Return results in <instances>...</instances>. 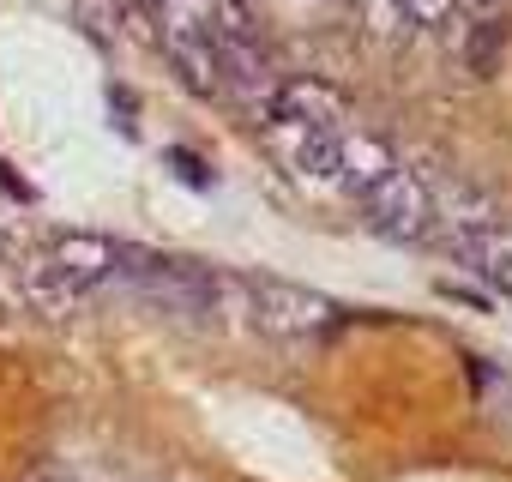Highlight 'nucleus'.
I'll return each instance as SVG.
<instances>
[{
    "instance_id": "1",
    "label": "nucleus",
    "mask_w": 512,
    "mask_h": 482,
    "mask_svg": "<svg viewBox=\"0 0 512 482\" xmlns=\"http://www.w3.org/2000/svg\"><path fill=\"white\" fill-rule=\"evenodd\" d=\"M121 260H127V248H121V241H109V235H61L55 248L25 272V290H31L37 308L67 314L85 296L121 284Z\"/></svg>"
},
{
    "instance_id": "2",
    "label": "nucleus",
    "mask_w": 512,
    "mask_h": 482,
    "mask_svg": "<svg viewBox=\"0 0 512 482\" xmlns=\"http://www.w3.org/2000/svg\"><path fill=\"white\" fill-rule=\"evenodd\" d=\"M247 308H253V326L284 344H308V338L332 332V320H338V308L308 284H253Z\"/></svg>"
},
{
    "instance_id": "3",
    "label": "nucleus",
    "mask_w": 512,
    "mask_h": 482,
    "mask_svg": "<svg viewBox=\"0 0 512 482\" xmlns=\"http://www.w3.org/2000/svg\"><path fill=\"white\" fill-rule=\"evenodd\" d=\"M362 211H368V223L380 229V235H392V241H428L434 235V199H428V175H416V169H392L386 181H374L368 193H362Z\"/></svg>"
},
{
    "instance_id": "4",
    "label": "nucleus",
    "mask_w": 512,
    "mask_h": 482,
    "mask_svg": "<svg viewBox=\"0 0 512 482\" xmlns=\"http://www.w3.org/2000/svg\"><path fill=\"white\" fill-rule=\"evenodd\" d=\"M121 284H133V296L181 308V314H205L217 302V278L187 266V260H157V254H127L121 260Z\"/></svg>"
},
{
    "instance_id": "5",
    "label": "nucleus",
    "mask_w": 512,
    "mask_h": 482,
    "mask_svg": "<svg viewBox=\"0 0 512 482\" xmlns=\"http://www.w3.org/2000/svg\"><path fill=\"white\" fill-rule=\"evenodd\" d=\"M272 121L278 127H308V133H326V127H350V109L332 85L320 79H284L278 97H272Z\"/></svg>"
},
{
    "instance_id": "6",
    "label": "nucleus",
    "mask_w": 512,
    "mask_h": 482,
    "mask_svg": "<svg viewBox=\"0 0 512 482\" xmlns=\"http://www.w3.org/2000/svg\"><path fill=\"white\" fill-rule=\"evenodd\" d=\"M446 248H452V254H458L476 278H488L494 290H506V296H512V229H506V223L446 235Z\"/></svg>"
},
{
    "instance_id": "7",
    "label": "nucleus",
    "mask_w": 512,
    "mask_h": 482,
    "mask_svg": "<svg viewBox=\"0 0 512 482\" xmlns=\"http://www.w3.org/2000/svg\"><path fill=\"white\" fill-rule=\"evenodd\" d=\"M374 7L398 13V19L416 25V31H434V25H446V19L458 13V0H374Z\"/></svg>"
},
{
    "instance_id": "8",
    "label": "nucleus",
    "mask_w": 512,
    "mask_h": 482,
    "mask_svg": "<svg viewBox=\"0 0 512 482\" xmlns=\"http://www.w3.org/2000/svg\"><path fill=\"white\" fill-rule=\"evenodd\" d=\"M494 43H500V19H482V37H470V43H464V49H470L464 61L488 73V67H494Z\"/></svg>"
},
{
    "instance_id": "9",
    "label": "nucleus",
    "mask_w": 512,
    "mask_h": 482,
    "mask_svg": "<svg viewBox=\"0 0 512 482\" xmlns=\"http://www.w3.org/2000/svg\"><path fill=\"white\" fill-rule=\"evenodd\" d=\"M458 7H476V13H482V19H494V13H500V7H506V0H458Z\"/></svg>"
},
{
    "instance_id": "10",
    "label": "nucleus",
    "mask_w": 512,
    "mask_h": 482,
    "mask_svg": "<svg viewBox=\"0 0 512 482\" xmlns=\"http://www.w3.org/2000/svg\"><path fill=\"white\" fill-rule=\"evenodd\" d=\"M25 482H67V476H55V470H37V476H25Z\"/></svg>"
}]
</instances>
